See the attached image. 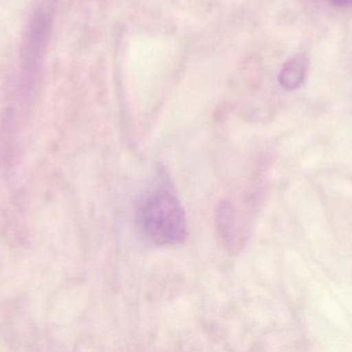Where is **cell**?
<instances>
[{
	"label": "cell",
	"mask_w": 352,
	"mask_h": 352,
	"mask_svg": "<svg viewBox=\"0 0 352 352\" xmlns=\"http://www.w3.org/2000/svg\"><path fill=\"white\" fill-rule=\"evenodd\" d=\"M334 6H351L352 0H330Z\"/></svg>",
	"instance_id": "cell-3"
},
{
	"label": "cell",
	"mask_w": 352,
	"mask_h": 352,
	"mask_svg": "<svg viewBox=\"0 0 352 352\" xmlns=\"http://www.w3.org/2000/svg\"><path fill=\"white\" fill-rule=\"evenodd\" d=\"M138 222L144 237L156 245L180 243L186 236L184 208L167 182L146 194L138 209Z\"/></svg>",
	"instance_id": "cell-1"
},
{
	"label": "cell",
	"mask_w": 352,
	"mask_h": 352,
	"mask_svg": "<svg viewBox=\"0 0 352 352\" xmlns=\"http://www.w3.org/2000/svg\"><path fill=\"white\" fill-rule=\"evenodd\" d=\"M308 70V61L304 57H295L289 59L283 65L279 74V83L287 90L299 88L304 81Z\"/></svg>",
	"instance_id": "cell-2"
}]
</instances>
